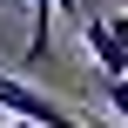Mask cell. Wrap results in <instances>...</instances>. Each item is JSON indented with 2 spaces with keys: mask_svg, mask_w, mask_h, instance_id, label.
<instances>
[{
  "mask_svg": "<svg viewBox=\"0 0 128 128\" xmlns=\"http://www.w3.org/2000/svg\"><path fill=\"white\" fill-rule=\"evenodd\" d=\"M0 115H14V122H27V128H88L81 115H68L54 94H40L20 74H0Z\"/></svg>",
  "mask_w": 128,
  "mask_h": 128,
  "instance_id": "obj_1",
  "label": "cell"
},
{
  "mask_svg": "<svg viewBox=\"0 0 128 128\" xmlns=\"http://www.w3.org/2000/svg\"><path fill=\"white\" fill-rule=\"evenodd\" d=\"M81 47L94 54V74L101 81H128V54L108 40V27H101V14H81Z\"/></svg>",
  "mask_w": 128,
  "mask_h": 128,
  "instance_id": "obj_2",
  "label": "cell"
},
{
  "mask_svg": "<svg viewBox=\"0 0 128 128\" xmlns=\"http://www.w3.org/2000/svg\"><path fill=\"white\" fill-rule=\"evenodd\" d=\"M108 88V108H115V122H128V81H101Z\"/></svg>",
  "mask_w": 128,
  "mask_h": 128,
  "instance_id": "obj_4",
  "label": "cell"
},
{
  "mask_svg": "<svg viewBox=\"0 0 128 128\" xmlns=\"http://www.w3.org/2000/svg\"><path fill=\"white\" fill-rule=\"evenodd\" d=\"M94 128H128V122H94Z\"/></svg>",
  "mask_w": 128,
  "mask_h": 128,
  "instance_id": "obj_5",
  "label": "cell"
},
{
  "mask_svg": "<svg viewBox=\"0 0 128 128\" xmlns=\"http://www.w3.org/2000/svg\"><path fill=\"white\" fill-rule=\"evenodd\" d=\"M101 27H108V40L128 54V7H122V14H101Z\"/></svg>",
  "mask_w": 128,
  "mask_h": 128,
  "instance_id": "obj_3",
  "label": "cell"
}]
</instances>
